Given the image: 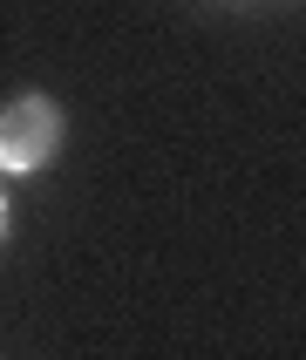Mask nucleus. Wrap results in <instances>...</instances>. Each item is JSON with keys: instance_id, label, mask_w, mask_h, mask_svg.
Instances as JSON below:
<instances>
[{"instance_id": "obj_2", "label": "nucleus", "mask_w": 306, "mask_h": 360, "mask_svg": "<svg viewBox=\"0 0 306 360\" xmlns=\"http://www.w3.org/2000/svg\"><path fill=\"white\" fill-rule=\"evenodd\" d=\"M7 218H14V204H7V191H0V238H7Z\"/></svg>"}, {"instance_id": "obj_1", "label": "nucleus", "mask_w": 306, "mask_h": 360, "mask_svg": "<svg viewBox=\"0 0 306 360\" xmlns=\"http://www.w3.org/2000/svg\"><path fill=\"white\" fill-rule=\"evenodd\" d=\"M61 150V109L48 96H14L0 109V170H41Z\"/></svg>"}]
</instances>
